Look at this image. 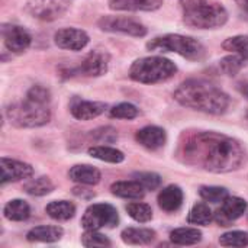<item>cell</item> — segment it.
<instances>
[{"mask_svg": "<svg viewBox=\"0 0 248 248\" xmlns=\"http://www.w3.org/2000/svg\"><path fill=\"white\" fill-rule=\"evenodd\" d=\"M183 201H185L183 190L176 185H170L164 187L157 198L158 206L166 212H176L183 205Z\"/></svg>", "mask_w": 248, "mask_h": 248, "instance_id": "18", "label": "cell"}, {"mask_svg": "<svg viewBox=\"0 0 248 248\" xmlns=\"http://www.w3.org/2000/svg\"><path fill=\"white\" fill-rule=\"evenodd\" d=\"M134 179L140 182L145 190H157L161 186V177L157 173L151 171H141V173H134Z\"/></svg>", "mask_w": 248, "mask_h": 248, "instance_id": "37", "label": "cell"}, {"mask_svg": "<svg viewBox=\"0 0 248 248\" xmlns=\"http://www.w3.org/2000/svg\"><path fill=\"white\" fill-rule=\"evenodd\" d=\"M89 155L96 158V160H100V161H105V163H112V164H119L125 160V154L113 147H109V145H94V147H90L87 150Z\"/></svg>", "mask_w": 248, "mask_h": 248, "instance_id": "25", "label": "cell"}, {"mask_svg": "<svg viewBox=\"0 0 248 248\" xmlns=\"http://www.w3.org/2000/svg\"><path fill=\"white\" fill-rule=\"evenodd\" d=\"M90 138L97 144H113L118 141V131L112 126H102L92 131Z\"/></svg>", "mask_w": 248, "mask_h": 248, "instance_id": "35", "label": "cell"}, {"mask_svg": "<svg viewBox=\"0 0 248 248\" xmlns=\"http://www.w3.org/2000/svg\"><path fill=\"white\" fill-rule=\"evenodd\" d=\"M219 244L224 247H247L248 232L244 231H230L219 237Z\"/></svg>", "mask_w": 248, "mask_h": 248, "instance_id": "34", "label": "cell"}, {"mask_svg": "<svg viewBox=\"0 0 248 248\" xmlns=\"http://www.w3.org/2000/svg\"><path fill=\"white\" fill-rule=\"evenodd\" d=\"M135 140L138 144H141L147 150H158L161 148L167 141V134L163 128L155 125H148L142 129H140L135 135Z\"/></svg>", "mask_w": 248, "mask_h": 248, "instance_id": "16", "label": "cell"}, {"mask_svg": "<svg viewBox=\"0 0 248 248\" xmlns=\"http://www.w3.org/2000/svg\"><path fill=\"white\" fill-rule=\"evenodd\" d=\"M125 209H126L128 215L134 221H137L140 224H145V222H148V221L153 219V209L147 203H142V202H131V203L126 205Z\"/></svg>", "mask_w": 248, "mask_h": 248, "instance_id": "30", "label": "cell"}, {"mask_svg": "<svg viewBox=\"0 0 248 248\" xmlns=\"http://www.w3.org/2000/svg\"><path fill=\"white\" fill-rule=\"evenodd\" d=\"M3 217L12 222H22L31 217V206L22 199L9 201L3 208Z\"/></svg>", "mask_w": 248, "mask_h": 248, "instance_id": "23", "label": "cell"}, {"mask_svg": "<svg viewBox=\"0 0 248 248\" xmlns=\"http://www.w3.org/2000/svg\"><path fill=\"white\" fill-rule=\"evenodd\" d=\"M62 235L64 230L58 225H41L32 228L26 234V240L31 243H57Z\"/></svg>", "mask_w": 248, "mask_h": 248, "instance_id": "21", "label": "cell"}, {"mask_svg": "<svg viewBox=\"0 0 248 248\" xmlns=\"http://www.w3.org/2000/svg\"><path fill=\"white\" fill-rule=\"evenodd\" d=\"M247 202L238 196H228L224 202L221 209L214 214V219L219 227H230L234 221L241 218L247 211Z\"/></svg>", "mask_w": 248, "mask_h": 248, "instance_id": "12", "label": "cell"}, {"mask_svg": "<svg viewBox=\"0 0 248 248\" xmlns=\"http://www.w3.org/2000/svg\"><path fill=\"white\" fill-rule=\"evenodd\" d=\"M118 224H119L118 211L109 203L90 205L81 218V227L84 230H92V231H99L103 228H115Z\"/></svg>", "mask_w": 248, "mask_h": 248, "instance_id": "7", "label": "cell"}, {"mask_svg": "<svg viewBox=\"0 0 248 248\" xmlns=\"http://www.w3.org/2000/svg\"><path fill=\"white\" fill-rule=\"evenodd\" d=\"M235 3H237L246 13H248V0H235Z\"/></svg>", "mask_w": 248, "mask_h": 248, "instance_id": "40", "label": "cell"}, {"mask_svg": "<svg viewBox=\"0 0 248 248\" xmlns=\"http://www.w3.org/2000/svg\"><path fill=\"white\" fill-rule=\"evenodd\" d=\"M71 0H28L25 10L35 19L52 22L60 19L70 7Z\"/></svg>", "mask_w": 248, "mask_h": 248, "instance_id": "10", "label": "cell"}, {"mask_svg": "<svg viewBox=\"0 0 248 248\" xmlns=\"http://www.w3.org/2000/svg\"><path fill=\"white\" fill-rule=\"evenodd\" d=\"M199 196L206 202L221 203L230 196V193L225 187H221V186H202L199 189Z\"/></svg>", "mask_w": 248, "mask_h": 248, "instance_id": "32", "label": "cell"}, {"mask_svg": "<svg viewBox=\"0 0 248 248\" xmlns=\"http://www.w3.org/2000/svg\"><path fill=\"white\" fill-rule=\"evenodd\" d=\"M81 244L84 247H110V240L97 231L86 230L81 235Z\"/></svg>", "mask_w": 248, "mask_h": 248, "instance_id": "36", "label": "cell"}, {"mask_svg": "<svg viewBox=\"0 0 248 248\" xmlns=\"http://www.w3.org/2000/svg\"><path fill=\"white\" fill-rule=\"evenodd\" d=\"M183 22L196 29H217L227 23V9L209 0H180Z\"/></svg>", "mask_w": 248, "mask_h": 248, "instance_id": "4", "label": "cell"}, {"mask_svg": "<svg viewBox=\"0 0 248 248\" xmlns=\"http://www.w3.org/2000/svg\"><path fill=\"white\" fill-rule=\"evenodd\" d=\"M176 157L180 163L209 173H231L238 170L246 153L241 144L218 132H185L177 144Z\"/></svg>", "mask_w": 248, "mask_h": 248, "instance_id": "1", "label": "cell"}, {"mask_svg": "<svg viewBox=\"0 0 248 248\" xmlns=\"http://www.w3.org/2000/svg\"><path fill=\"white\" fill-rule=\"evenodd\" d=\"M163 3L164 0H109V7L121 12H154Z\"/></svg>", "mask_w": 248, "mask_h": 248, "instance_id": "17", "label": "cell"}, {"mask_svg": "<svg viewBox=\"0 0 248 248\" xmlns=\"http://www.w3.org/2000/svg\"><path fill=\"white\" fill-rule=\"evenodd\" d=\"M244 64H246V60L243 57H240L237 54H231L228 57H224L219 61V68L224 74L232 77V76H237L243 70Z\"/></svg>", "mask_w": 248, "mask_h": 248, "instance_id": "31", "label": "cell"}, {"mask_svg": "<svg viewBox=\"0 0 248 248\" xmlns=\"http://www.w3.org/2000/svg\"><path fill=\"white\" fill-rule=\"evenodd\" d=\"M1 35H3L4 46L7 48V51L13 54L25 52L32 42L29 32L25 28L13 23H4L1 26Z\"/></svg>", "mask_w": 248, "mask_h": 248, "instance_id": "11", "label": "cell"}, {"mask_svg": "<svg viewBox=\"0 0 248 248\" xmlns=\"http://www.w3.org/2000/svg\"><path fill=\"white\" fill-rule=\"evenodd\" d=\"M147 49L157 52H176L190 61H201L206 55V49L201 41L180 33H166L155 36L147 42Z\"/></svg>", "mask_w": 248, "mask_h": 248, "instance_id": "5", "label": "cell"}, {"mask_svg": "<svg viewBox=\"0 0 248 248\" xmlns=\"http://www.w3.org/2000/svg\"><path fill=\"white\" fill-rule=\"evenodd\" d=\"M121 238L128 246H148L154 243L157 234L150 228H125L121 232Z\"/></svg>", "mask_w": 248, "mask_h": 248, "instance_id": "22", "label": "cell"}, {"mask_svg": "<svg viewBox=\"0 0 248 248\" xmlns=\"http://www.w3.org/2000/svg\"><path fill=\"white\" fill-rule=\"evenodd\" d=\"M170 240L176 246H195L202 241V231L198 228H177L170 232Z\"/></svg>", "mask_w": 248, "mask_h": 248, "instance_id": "26", "label": "cell"}, {"mask_svg": "<svg viewBox=\"0 0 248 248\" xmlns=\"http://www.w3.org/2000/svg\"><path fill=\"white\" fill-rule=\"evenodd\" d=\"M68 177L70 180L78 183V185H84V186H94L100 182L102 179V173L89 164H76L70 169L68 171Z\"/></svg>", "mask_w": 248, "mask_h": 248, "instance_id": "19", "label": "cell"}, {"mask_svg": "<svg viewBox=\"0 0 248 248\" xmlns=\"http://www.w3.org/2000/svg\"><path fill=\"white\" fill-rule=\"evenodd\" d=\"M108 109V105L103 102H92V100H83V99H74L70 110L71 115L78 121H92L102 113H105Z\"/></svg>", "mask_w": 248, "mask_h": 248, "instance_id": "15", "label": "cell"}, {"mask_svg": "<svg viewBox=\"0 0 248 248\" xmlns=\"http://www.w3.org/2000/svg\"><path fill=\"white\" fill-rule=\"evenodd\" d=\"M73 195H76L77 198L84 199V201H89V199L94 198V192H92L89 189H84V187H74L73 189Z\"/></svg>", "mask_w": 248, "mask_h": 248, "instance_id": "38", "label": "cell"}, {"mask_svg": "<svg viewBox=\"0 0 248 248\" xmlns=\"http://www.w3.org/2000/svg\"><path fill=\"white\" fill-rule=\"evenodd\" d=\"M238 90L248 99V81H244V83L238 84Z\"/></svg>", "mask_w": 248, "mask_h": 248, "instance_id": "39", "label": "cell"}, {"mask_svg": "<svg viewBox=\"0 0 248 248\" xmlns=\"http://www.w3.org/2000/svg\"><path fill=\"white\" fill-rule=\"evenodd\" d=\"M0 169H1V185H7L12 182L25 180L33 176V167L31 164H26L23 161H17L13 158L1 157L0 160Z\"/></svg>", "mask_w": 248, "mask_h": 248, "instance_id": "14", "label": "cell"}, {"mask_svg": "<svg viewBox=\"0 0 248 248\" xmlns=\"http://www.w3.org/2000/svg\"><path fill=\"white\" fill-rule=\"evenodd\" d=\"M54 42L61 49L81 51L90 42L87 32L77 28H61L54 33Z\"/></svg>", "mask_w": 248, "mask_h": 248, "instance_id": "13", "label": "cell"}, {"mask_svg": "<svg viewBox=\"0 0 248 248\" xmlns=\"http://www.w3.org/2000/svg\"><path fill=\"white\" fill-rule=\"evenodd\" d=\"M23 190L31 196H45L54 190V183L48 176H41L26 182L23 185Z\"/></svg>", "mask_w": 248, "mask_h": 248, "instance_id": "27", "label": "cell"}, {"mask_svg": "<svg viewBox=\"0 0 248 248\" xmlns=\"http://www.w3.org/2000/svg\"><path fill=\"white\" fill-rule=\"evenodd\" d=\"M109 62H110V55L108 51L96 48L92 49L77 65L76 68L70 70L68 76H86V77H100L108 73L109 70Z\"/></svg>", "mask_w": 248, "mask_h": 248, "instance_id": "9", "label": "cell"}, {"mask_svg": "<svg viewBox=\"0 0 248 248\" xmlns=\"http://www.w3.org/2000/svg\"><path fill=\"white\" fill-rule=\"evenodd\" d=\"M174 100L189 109L199 110L209 115H222L230 108V96L215 84L201 80L190 78L183 81L173 94Z\"/></svg>", "mask_w": 248, "mask_h": 248, "instance_id": "2", "label": "cell"}, {"mask_svg": "<svg viewBox=\"0 0 248 248\" xmlns=\"http://www.w3.org/2000/svg\"><path fill=\"white\" fill-rule=\"evenodd\" d=\"M222 48L232 54H237L248 61V35H237L225 39L222 42Z\"/></svg>", "mask_w": 248, "mask_h": 248, "instance_id": "29", "label": "cell"}, {"mask_svg": "<svg viewBox=\"0 0 248 248\" xmlns=\"http://www.w3.org/2000/svg\"><path fill=\"white\" fill-rule=\"evenodd\" d=\"M189 224L193 225H209L214 221V214L212 209L206 203H196L187 217Z\"/></svg>", "mask_w": 248, "mask_h": 248, "instance_id": "28", "label": "cell"}, {"mask_svg": "<svg viewBox=\"0 0 248 248\" xmlns=\"http://www.w3.org/2000/svg\"><path fill=\"white\" fill-rule=\"evenodd\" d=\"M112 195L122 198V199H129V201H140L145 196V189L144 186L137 182V180H122V182H115L110 186Z\"/></svg>", "mask_w": 248, "mask_h": 248, "instance_id": "20", "label": "cell"}, {"mask_svg": "<svg viewBox=\"0 0 248 248\" xmlns=\"http://www.w3.org/2000/svg\"><path fill=\"white\" fill-rule=\"evenodd\" d=\"M45 212L55 221H68L76 215V206L68 201H52L46 205Z\"/></svg>", "mask_w": 248, "mask_h": 248, "instance_id": "24", "label": "cell"}, {"mask_svg": "<svg viewBox=\"0 0 248 248\" xmlns=\"http://www.w3.org/2000/svg\"><path fill=\"white\" fill-rule=\"evenodd\" d=\"M97 26L105 31V32H112V33H124V35H129V36H135V38H142L147 35V28L131 17L126 16H102L97 20Z\"/></svg>", "mask_w": 248, "mask_h": 248, "instance_id": "8", "label": "cell"}, {"mask_svg": "<svg viewBox=\"0 0 248 248\" xmlns=\"http://www.w3.org/2000/svg\"><path fill=\"white\" fill-rule=\"evenodd\" d=\"M51 93L41 84L32 86L25 100L7 106L6 116L16 128H39L51 121Z\"/></svg>", "mask_w": 248, "mask_h": 248, "instance_id": "3", "label": "cell"}, {"mask_svg": "<svg viewBox=\"0 0 248 248\" xmlns=\"http://www.w3.org/2000/svg\"><path fill=\"white\" fill-rule=\"evenodd\" d=\"M109 115H110V118H115V119L131 121V119H135L140 115V109L132 103L124 102V103H119V105L113 106L110 109Z\"/></svg>", "mask_w": 248, "mask_h": 248, "instance_id": "33", "label": "cell"}, {"mask_svg": "<svg viewBox=\"0 0 248 248\" xmlns=\"http://www.w3.org/2000/svg\"><path fill=\"white\" fill-rule=\"evenodd\" d=\"M176 73V64L171 60L158 55L138 58L129 67V77L142 84H157L167 81Z\"/></svg>", "mask_w": 248, "mask_h": 248, "instance_id": "6", "label": "cell"}]
</instances>
